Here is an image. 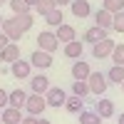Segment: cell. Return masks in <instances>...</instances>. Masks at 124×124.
I'll return each instance as SVG.
<instances>
[{"label":"cell","instance_id":"8","mask_svg":"<svg viewBox=\"0 0 124 124\" xmlns=\"http://www.w3.org/2000/svg\"><path fill=\"white\" fill-rule=\"evenodd\" d=\"M0 122L3 124H20L23 122V112H20L17 107H5V109H0Z\"/></svg>","mask_w":124,"mask_h":124},{"label":"cell","instance_id":"23","mask_svg":"<svg viewBox=\"0 0 124 124\" xmlns=\"http://www.w3.org/2000/svg\"><path fill=\"white\" fill-rule=\"evenodd\" d=\"M82 50H85V47H82L79 40H72V42H67V45H65V55H67V57H72V60H77V57H82Z\"/></svg>","mask_w":124,"mask_h":124},{"label":"cell","instance_id":"26","mask_svg":"<svg viewBox=\"0 0 124 124\" xmlns=\"http://www.w3.org/2000/svg\"><path fill=\"white\" fill-rule=\"evenodd\" d=\"M45 23H47V25H52V27L62 25V10H60V8H55L52 13H47V15H45Z\"/></svg>","mask_w":124,"mask_h":124},{"label":"cell","instance_id":"25","mask_svg":"<svg viewBox=\"0 0 124 124\" xmlns=\"http://www.w3.org/2000/svg\"><path fill=\"white\" fill-rule=\"evenodd\" d=\"M55 8H57V3H55V0H37V5H35V13L45 17L47 13H52Z\"/></svg>","mask_w":124,"mask_h":124},{"label":"cell","instance_id":"10","mask_svg":"<svg viewBox=\"0 0 124 124\" xmlns=\"http://www.w3.org/2000/svg\"><path fill=\"white\" fill-rule=\"evenodd\" d=\"M0 60H3V62H10V65H13L15 60H20V45H15V42L5 45L3 50H0Z\"/></svg>","mask_w":124,"mask_h":124},{"label":"cell","instance_id":"16","mask_svg":"<svg viewBox=\"0 0 124 124\" xmlns=\"http://www.w3.org/2000/svg\"><path fill=\"white\" fill-rule=\"evenodd\" d=\"M70 5H72V15H75V17H87L92 13V8H89L87 0H72Z\"/></svg>","mask_w":124,"mask_h":124},{"label":"cell","instance_id":"30","mask_svg":"<svg viewBox=\"0 0 124 124\" xmlns=\"http://www.w3.org/2000/svg\"><path fill=\"white\" fill-rule=\"evenodd\" d=\"M112 30L124 32V10H122V13H114V17H112Z\"/></svg>","mask_w":124,"mask_h":124},{"label":"cell","instance_id":"21","mask_svg":"<svg viewBox=\"0 0 124 124\" xmlns=\"http://www.w3.org/2000/svg\"><path fill=\"white\" fill-rule=\"evenodd\" d=\"M107 79L114 82V85H122L124 82V65H112L109 72H107Z\"/></svg>","mask_w":124,"mask_h":124},{"label":"cell","instance_id":"18","mask_svg":"<svg viewBox=\"0 0 124 124\" xmlns=\"http://www.w3.org/2000/svg\"><path fill=\"white\" fill-rule=\"evenodd\" d=\"M89 72H92L89 65H87V62H82V60H77L75 65H72V77H75V79H87Z\"/></svg>","mask_w":124,"mask_h":124},{"label":"cell","instance_id":"12","mask_svg":"<svg viewBox=\"0 0 124 124\" xmlns=\"http://www.w3.org/2000/svg\"><path fill=\"white\" fill-rule=\"evenodd\" d=\"M94 112H97L102 119H109L112 114H114V102H112V99H97Z\"/></svg>","mask_w":124,"mask_h":124},{"label":"cell","instance_id":"34","mask_svg":"<svg viewBox=\"0 0 124 124\" xmlns=\"http://www.w3.org/2000/svg\"><path fill=\"white\" fill-rule=\"evenodd\" d=\"M57 3V8H62V5H67V3H72V0H55Z\"/></svg>","mask_w":124,"mask_h":124},{"label":"cell","instance_id":"33","mask_svg":"<svg viewBox=\"0 0 124 124\" xmlns=\"http://www.w3.org/2000/svg\"><path fill=\"white\" fill-rule=\"evenodd\" d=\"M20 124H37V117L27 114V117H23V122H20Z\"/></svg>","mask_w":124,"mask_h":124},{"label":"cell","instance_id":"14","mask_svg":"<svg viewBox=\"0 0 124 124\" xmlns=\"http://www.w3.org/2000/svg\"><path fill=\"white\" fill-rule=\"evenodd\" d=\"M30 87H32L35 94H45V92L50 89V79L45 75H35L32 79H30Z\"/></svg>","mask_w":124,"mask_h":124},{"label":"cell","instance_id":"17","mask_svg":"<svg viewBox=\"0 0 124 124\" xmlns=\"http://www.w3.org/2000/svg\"><path fill=\"white\" fill-rule=\"evenodd\" d=\"M65 109H67V112H72V114H79V112L85 109V99L77 97V94H72V97H67V99H65Z\"/></svg>","mask_w":124,"mask_h":124},{"label":"cell","instance_id":"9","mask_svg":"<svg viewBox=\"0 0 124 124\" xmlns=\"http://www.w3.org/2000/svg\"><path fill=\"white\" fill-rule=\"evenodd\" d=\"M0 30H3V32L10 37V42H15V40L23 37V30L17 27V23H15L13 17H10V20H3V27H0Z\"/></svg>","mask_w":124,"mask_h":124},{"label":"cell","instance_id":"15","mask_svg":"<svg viewBox=\"0 0 124 124\" xmlns=\"http://www.w3.org/2000/svg\"><path fill=\"white\" fill-rule=\"evenodd\" d=\"M107 32H109V30H104V27H99V25H94V27H89L87 32H85V40H87V42H92V45H94V42H99V40H104V37H109Z\"/></svg>","mask_w":124,"mask_h":124},{"label":"cell","instance_id":"3","mask_svg":"<svg viewBox=\"0 0 124 124\" xmlns=\"http://www.w3.org/2000/svg\"><path fill=\"white\" fill-rule=\"evenodd\" d=\"M57 47H60V40L55 37V32L45 30V32H40V35H37V50H45V52L52 55Z\"/></svg>","mask_w":124,"mask_h":124},{"label":"cell","instance_id":"13","mask_svg":"<svg viewBox=\"0 0 124 124\" xmlns=\"http://www.w3.org/2000/svg\"><path fill=\"white\" fill-rule=\"evenodd\" d=\"M55 37L60 40V42H72V40H77V35H75V27L72 25H57V32H55Z\"/></svg>","mask_w":124,"mask_h":124},{"label":"cell","instance_id":"24","mask_svg":"<svg viewBox=\"0 0 124 124\" xmlns=\"http://www.w3.org/2000/svg\"><path fill=\"white\" fill-rule=\"evenodd\" d=\"M72 94H77V97L85 99V97L89 94V85H87V79H75V82H72Z\"/></svg>","mask_w":124,"mask_h":124},{"label":"cell","instance_id":"32","mask_svg":"<svg viewBox=\"0 0 124 124\" xmlns=\"http://www.w3.org/2000/svg\"><path fill=\"white\" fill-rule=\"evenodd\" d=\"M5 45H10V37H8V35L3 32V30H0V50H3Z\"/></svg>","mask_w":124,"mask_h":124},{"label":"cell","instance_id":"1","mask_svg":"<svg viewBox=\"0 0 124 124\" xmlns=\"http://www.w3.org/2000/svg\"><path fill=\"white\" fill-rule=\"evenodd\" d=\"M87 85H89V92H92V94L102 97V94L107 92V85H109V79H107V75H104V72H89V77H87Z\"/></svg>","mask_w":124,"mask_h":124},{"label":"cell","instance_id":"29","mask_svg":"<svg viewBox=\"0 0 124 124\" xmlns=\"http://www.w3.org/2000/svg\"><path fill=\"white\" fill-rule=\"evenodd\" d=\"M112 62H114V65H124V42L122 45H114V50H112Z\"/></svg>","mask_w":124,"mask_h":124},{"label":"cell","instance_id":"35","mask_svg":"<svg viewBox=\"0 0 124 124\" xmlns=\"http://www.w3.org/2000/svg\"><path fill=\"white\" fill-rule=\"evenodd\" d=\"M25 3H27L30 8H35V5H37V0H25Z\"/></svg>","mask_w":124,"mask_h":124},{"label":"cell","instance_id":"11","mask_svg":"<svg viewBox=\"0 0 124 124\" xmlns=\"http://www.w3.org/2000/svg\"><path fill=\"white\" fill-rule=\"evenodd\" d=\"M25 102H27V92H25V89H13V92H8V104H10V107L23 109Z\"/></svg>","mask_w":124,"mask_h":124},{"label":"cell","instance_id":"31","mask_svg":"<svg viewBox=\"0 0 124 124\" xmlns=\"http://www.w3.org/2000/svg\"><path fill=\"white\" fill-rule=\"evenodd\" d=\"M5 107H8V92L0 87V109H5Z\"/></svg>","mask_w":124,"mask_h":124},{"label":"cell","instance_id":"19","mask_svg":"<svg viewBox=\"0 0 124 124\" xmlns=\"http://www.w3.org/2000/svg\"><path fill=\"white\" fill-rule=\"evenodd\" d=\"M112 17H114V15L107 13V10L102 8V10H97V13H94V23H97L99 27H104V30H112Z\"/></svg>","mask_w":124,"mask_h":124},{"label":"cell","instance_id":"4","mask_svg":"<svg viewBox=\"0 0 124 124\" xmlns=\"http://www.w3.org/2000/svg\"><path fill=\"white\" fill-rule=\"evenodd\" d=\"M65 99H67V92L60 89V87H50V89L45 92L47 107H65Z\"/></svg>","mask_w":124,"mask_h":124},{"label":"cell","instance_id":"36","mask_svg":"<svg viewBox=\"0 0 124 124\" xmlns=\"http://www.w3.org/2000/svg\"><path fill=\"white\" fill-rule=\"evenodd\" d=\"M37 124H50V119H37Z\"/></svg>","mask_w":124,"mask_h":124},{"label":"cell","instance_id":"22","mask_svg":"<svg viewBox=\"0 0 124 124\" xmlns=\"http://www.w3.org/2000/svg\"><path fill=\"white\" fill-rule=\"evenodd\" d=\"M13 20L17 23V27L23 30V32H27V30L32 27V23H35V20H32V13H23V15H13Z\"/></svg>","mask_w":124,"mask_h":124},{"label":"cell","instance_id":"38","mask_svg":"<svg viewBox=\"0 0 124 124\" xmlns=\"http://www.w3.org/2000/svg\"><path fill=\"white\" fill-rule=\"evenodd\" d=\"M3 20H5V17H3V15H0V27H3Z\"/></svg>","mask_w":124,"mask_h":124},{"label":"cell","instance_id":"27","mask_svg":"<svg viewBox=\"0 0 124 124\" xmlns=\"http://www.w3.org/2000/svg\"><path fill=\"white\" fill-rule=\"evenodd\" d=\"M10 8H13V15H23V13H30V5L25 0H10Z\"/></svg>","mask_w":124,"mask_h":124},{"label":"cell","instance_id":"2","mask_svg":"<svg viewBox=\"0 0 124 124\" xmlns=\"http://www.w3.org/2000/svg\"><path fill=\"white\" fill-rule=\"evenodd\" d=\"M25 109H27V114H32V117H40L42 112L47 109V102H45V94H27V102H25Z\"/></svg>","mask_w":124,"mask_h":124},{"label":"cell","instance_id":"6","mask_svg":"<svg viewBox=\"0 0 124 124\" xmlns=\"http://www.w3.org/2000/svg\"><path fill=\"white\" fill-rule=\"evenodd\" d=\"M30 65L37 67V70H47L50 65H52V55L45 52V50H35V52L30 55Z\"/></svg>","mask_w":124,"mask_h":124},{"label":"cell","instance_id":"39","mask_svg":"<svg viewBox=\"0 0 124 124\" xmlns=\"http://www.w3.org/2000/svg\"><path fill=\"white\" fill-rule=\"evenodd\" d=\"M3 3H10V0H0V5H3Z\"/></svg>","mask_w":124,"mask_h":124},{"label":"cell","instance_id":"28","mask_svg":"<svg viewBox=\"0 0 124 124\" xmlns=\"http://www.w3.org/2000/svg\"><path fill=\"white\" fill-rule=\"evenodd\" d=\"M104 10L112 13V15H114V13H122V10H124V0H104Z\"/></svg>","mask_w":124,"mask_h":124},{"label":"cell","instance_id":"37","mask_svg":"<svg viewBox=\"0 0 124 124\" xmlns=\"http://www.w3.org/2000/svg\"><path fill=\"white\" fill-rule=\"evenodd\" d=\"M119 124H124V114H119Z\"/></svg>","mask_w":124,"mask_h":124},{"label":"cell","instance_id":"20","mask_svg":"<svg viewBox=\"0 0 124 124\" xmlns=\"http://www.w3.org/2000/svg\"><path fill=\"white\" fill-rule=\"evenodd\" d=\"M79 124H102V117L94 109H82L79 112Z\"/></svg>","mask_w":124,"mask_h":124},{"label":"cell","instance_id":"7","mask_svg":"<svg viewBox=\"0 0 124 124\" xmlns=\"http://www.w3.org/2000/svg\"><path fill=\"white\" fill-rule=\"evenodd\" d=\"M30 70H32V65H30L27 60H15L13 65H10V72H13V77H17V79H30Z\"/></svg>","mask_w":124,"mask_h":124},{"label":"cell","instance_id":"40","mask_svg":"<svg viewBox=\"0 0 124 124\" xmlns=\"http://www.w3.org/2000/svg\"><path fill=\"white\" fill-rule=\"evenodd\" d=\"M122 89H124V82H122Z\"/></svg>","mask_w":124,"mask_h":124},{"label":"cell","instance_id":"5","mask_svg":"<svg viewBox=\"0 0 124 124\" xmlns=\"http://www.w3.org/2000/svg\"><path fill=\"white\" fill-rule=\"evenodd\" d=\"M112 50H114V40L104 37V40H99V42L92 45V55H94V60H104V57L112 55Z\"/></svg>","mask_w":124,"mask_h":124}]
</instances>
